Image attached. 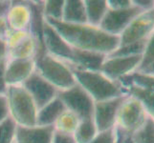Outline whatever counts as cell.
I'll return each instance as SVG.
<instances>
[{
	"instance_id": "4316f807",
	"label": "cell",
	"mask_w": 154,
	"mask_h": 143,
	"mask_svg": "<svg viewBox=\"0 0 154 143\" xmlns=\"http://www.w3.org/2000/svg\"><path fill=\"white\" fill-rule=\"evenodd\" d=\"M17 127L10 116L0 123V143H14Z\"/></svg>"
},
{
	"instance_id": "4fadbf2b",
	"label": "cell",
	"mask_w": 154,
	"mask_h": 143,
	"mask_svg": "<svg viewBox=\"0 0 154 143\" xmlns=\"http://www.w3.org/2000/svg\"><path fill=\"white\" fill-rule=\"evenodd\" d=\"M22 86L27 90L38 109L51 102L58 94L57 90L36 73V72L23 83Z\"/></svg>"
},
{
	"instance_id": "74e56055",
	"label": "cell",
	"mask_w": 154,
	"mask_h": 143,
	"mask_svg": "<svg viewBox=\"0 0 154 143\" xmlns=\"http://www.w3.org/2000/svg\"><path fill=\"white\" fill-rule=\"evenodd\" d=\"M11 1H0V14L7 12Z\"/></svg>"
},
{
	"instance_id": "5b68a950",
	"label": "cell",
	"mask_w": 154,
	"mask_h": 143,
	"mask_svg": "<svg viewBox=\"0 0 154 143\" xmlns=\"http://www.w3.org/2000/svg\"><path fill=\"white\" fill-rule=\"evenodd\" d=\"M147 113L137 98L127 95L117 115L115 130L117 136L130 137V136L144 124Z\"/></svg>"
},
{
	"instance_id": "603a6c76",
	"label": "cell",
	"mask_w": 154,
	"mask_h": 143,
	"mask_svg": "<svg viewBox=\"0 0 154 143\" xmlns=\"http://www.w3.org/2000/svg\"><path fill=\"white\" fill-rule=\"evenodd\" d=\"M118 82L121 84L122 87L135 85L140 88L148 90V91L154 92V75H151V73L135 72L129 76L120 79Z\"/></svg>"
},
{
	"instance_id": "d4e9b609",
	"label": "cell",
	"mask_w": 154,
	"mask_h": 143,
	"mask_svg": "<svg viewBox=\"0 0 154 143\" xmlns=\"http://www.w3.org/2000/svg\"><path fill=\"white\" fill-rule=\"evenodd\" d=\"M130 143H154V118L148 115L139 129L130 136Z\"/></svg>"
},
{
	"instance_id": "cb8c5ba5",
	"label": "cell",
	"mask_w": 154,
	"mask_h": 143,
	"mask_svg": "<svg viewBox=\"0 0 154 143\" xmlns=\"http://www.w3.org/2000/svg\"><path fill=\"white\" fill-rule=\"evenodd\" d=\"M99 133L93 118L81 119L73 135L76 143H88Z\"/></svg>"
},
{
	"instance_id": "f546056e",
	"label": "cell",
	"mask_w": 154,
	"mask_h": 143,
	"mask_svg": "<svg viewBox=\"0 0 154 143\" xmlns=\"http://www.w3.org/2000/svg\"><path fill=\"white\" fill-rule=\"evenodd\" d=\"M117 133L116 130L111 129L104 132H99L97 136L88 143H116Z\"/></svg>"
},
{
	"instance_id": "2e32d148",
	"label": "cell",
	"mask_w": 154,
	"mask_h": 143,
	"mask_svg": "<svg viewBox=\"0 0 154 143\" xmlns=\"http://www.w3.org/2000/svg\"><path fill=\"white\" fill-rule=\"evenodd\" d=\"M54 135L53 127H17L14 143H51Z\"/></svg>"
},
{
	"instance_id": "d6a6232c",
	"label": "cell",
	"mask_w": 154,
	"mask_h": 143,
	"mask_svg": "<svg viewBox=\"0 0 154 143\" xmlns=\"http://www.w3.org/2000/svg\"><path fill=\"white\" fill-rule=\"evenodd\" d=\"M9 118L8 104L5 94H0V123Z\"/></svg>"
},
{
	"instance_id": "1f68e13d",
	"label": "cell",
	"mask_w": 154,
	"mask_h": 143,
	"mask_svg": "<svg viewBox=\"0 0 154 143\" xmlns=\"http://www.w3.org/2000/svg\"><path fill=\"white\" fill-rule=\"evenodd\" d=\"M51 143H76V141L73 136L57 133L54 130V135H53Z\"/></svg>"
},
{
	"instance_id": "836d02e7",
	"label": "cell",
	"mask_w": 154,
	"mask_h": 143,
	"mask_svg": "<svg viewBox=\"0 0 154 143\" xmlns=\"http://www.w3.org/2000/svg\"><path fill=\"white\" fill-rule=\"evenodd\" d=\"M10 27L6 18V13L0 14V38L6 39L8 34L10 33Z\"/></svg>"
},
{
	"instance_id": "ffe728a7",
	"label": "cell",
	"mask_w": 154,
	"mask_h": 143,
	"mask_svg": "<svg viewBox=\"0 0 154 143\" xmlns=\"http://www.w3.org/2000/svg\"><path fill=\"white\" fill-rule=\"evenodd\" d=\"M87 23L99 27L108 10L106 0H83Z\"/></svg>"
},
{
	"instance_id": "5bb4252c",
	"label": "cell",
	"mask_w": 154,
	"mask_h": 143,
	"mask_svg": "<svg viewBox=\"0 0 154 143\" xmlns=\"http://www.w3.org/2000/svg\"><path fill=\"white\" fill-rule=\"evenodd\" d=\"M34 73L35 59H8L5 65V83L7 87L23 85Z\"/></svg>"
},
{
	"instance_id": "8d00e7d4",
	"label": "cell",
	"mask_w": 154,
	"mask_h": 143,
	"mask_svg": "<svg viewBox=\"0 0 154 143\" xmlns=\"http://www.w3.org/2000/svg\"><path fill=\"white\" fill-rule=\"evenodd\" d=\"M5 65H6V62L0 63V94H5L7 90V85L5 83V78H4Z\"/></svg>"
},
{
	"instance_id": "ba28073f",
	"label": "cell",
	"mask_w": 154,
	"mask_h": 143,
	"mask_svg": "<svg viewBox=\"0 0 154 143\" xmlns=\"http://www.w3.org/2000/svg\"><path fill=\"white\" fill-rule=\"evenodd\" d=\"M65 108L75 114L79 119L93 118L94 100L79 85L73 86L57 94Z\"/></svg>"
},
{
	"instance_id": "ab89813d",
	"label": "cell",
	"mask_w": 154,
	"mask_h": 143,
	"mask_svg": "<svg viewBox=\"0 0 154 143\" xmlns=\"http://www.w3.org/2000/svg\"><path fill=\"white\" fill-rule=\"evenodd\" d=\"M153 10H154V8H153Z\"/></svg>"
},
{
	"instance_id": "484cf974",
	"label": "cell",
	"mask_w": 154,
	"mask_h": 143,
	"mask_svg": "<svg viewBox=\"0 0 154 143\" xmlns=\"http://www.w3.org/2000/svg\"><path fill=\"white\" fill-rule=\"evenodd\" d=\"M63 5H64V0H46V1H42V15L46 19L60 21L62 18Z\"/></svg>"
},
{
	"instance_id": "9a60e30c",
	"label": "cell",
	"mask_w": 154,
	"mask_h": 143,
	"mask_svg": "<svg viewBox=\"0 0 154 143\" xmlns=\"http://www.w3.org/2000/svg\"><path fill=\"white\" fill-rule=\"evenodd\" d=\"M6 18L12 31H30L33 20L31 2H12L6 12Z\"/></svg>"
},
{
	"instance_id": "7c38bea8",
	"label": "cell",
	"mask_w": 154,
	"mask_h": 143,
	"mask_svg": "<svg viewBox=\"0 0 154 143\" xmlns=\"http://www.w3.org/2000/svg\"><path fill=\"white\" fill-rule=\"evenodd\" d=\"M42 45L46 54L66 63L71 61L73 49L44 18L42 25Z\"/></svg>"
},
{
	"instance_id": "f1b7e54d",
	"label": "cell",
	"mask_w": 154,
	"mask_h": 143,
	"mask_svg": "<svg viewBox=\"0 0 154 143\" xmlns=\"http://www.w3.org/2000/svg\"><path fill=\"white\" fill-rule=\"evenodd\" d=\"M146 42H139V43L127 45L124 47H119L115 52L109 55L113 56H127V55H143L146 47Z\"/></svg>"
},
{
	"instance_id": "7402d4cb",
	"label": "cell",
	"mask_w": 154,
	"mask_h": 143,
	"mask_svg": "<svg viewBox=\"0 0 154 143\" xmlns=\"http://www.w3.org/2000/svg\"><path fill=\"white\" fill-rule=\"evenodd\" d=\"M79 121H81V119L75 114L66 109L64 112L58 116V118L55 122L53 128L57 133L73 136Z\"/></svg>"
},
{
	"instance_id": "52a82bcc",
	"label": "cell",
	"mask_w": 154,
	"mask_h": 143,
	"mask_svg": "<svg viewBox=\"0 0 154 143\" xmlns=\"http://www.w3.org/2000/svg\"><path fill=\"white\" fill-rule=\"evenodd\" d=\"M154 31V10L141 13L119 36V47L146 42Z\"/></svg>"
},
{
	"instance_id": "277c9868",
	"label": "cell",
	"mask_w": 154,
	"mask_h": 143,
	"mask_svg": "<svg viewBox=\"0 0 154 143\" xmlns=\"http://www.w3.org/2000/svg\"><path fill=\"white\" fill-rule=\"evenodd\" d=\"M35 72L58 92L65 91L76 85L70 66L45 52L35 57Z\"/></svg>"
},
{
	"instance_id": "e0dca14e",
	"label": "cell",
	"mask_w": 154,
	"mask_h": 143,
	"mask_svg": "<svg viewBox=\"0 0 154 143\" xmlns=\"http://www.w3.org/2000/svg\"><path fill=\"white\" fill-rule=\"evenodd\" d=\"M106 56L107 55L98 54V52L73 49L71 61L67 64L81 70L100 72Z\"/></svg>"
},
{
	"instance_id": "ac0fdd59",
	"label": "cell",
	"mask_w": 154,
	"mask_h": 143,
	"mask_svg": "<svg viewBox=\"0 0 154 143\" xmlns=\"http://www.w3.org/2000/svg\"><path fill=\"white\" fill-rule=\"evenodd\" d=\"M66 110L64 104L57 97L51 102L38 109L36 125L43 127H53L57 119Z\"/></svg>"
},
{
	"instance_id": "8fae6325",
	"label": "cell",
	"mask_w": 154,
	"mask_h": 143,
	"mask_svg": "<svg viewBox=\"0 0 154 143\" xmlns=\"http://www.w3.org/2000/svg\"><path fill=\"white\" fill-rule=\"evenodd\" d=\"M127 95L128 94L95 102L93 120L98 132H104L115 128L119 109Z\"/></svg>"
},
{
	"instance_id": "30bf717a",
	"label": "cell",
	"mask_w": 154,
	"mask_h": 143,
	"mask_svg": "<svg viewBox=\"0 0 154 143\" xmlns=\"http://www.w3.org/2000/svg\"><path fill=\"white\" fill-rule=\"evenodd\" d=\"M141 13L143 10L134 4L129 8L122 10L108 9L99 27L111 35L120 36L131 21Z\"/></svg>"
},
{
	"instance_id": "6da1fadb",
	"label": "cell",
	"mask_w": 154,
	"mask_h": 143,
	"mask_svg": "<svg viewBox=\"0 0 154 143\" xmlns=\"http://www.w3.org/2000/svg\"><path fill=\"white\" fill-rule=\"evenodd\" d=\"M44 19L72 49L109 55L119 48V36L105 33L97 26L88 23L68 24L62 21Z\"/></svg>"
},
{
	"instance_id": "7a4b0ae2",
	"label": "cell",
	"mask_w": 154,
	"mask_h": 143,
	"mask_svg": "<svg viewBox=\"0 0 154 143\" xmlns=\"http://www.w3.org/2000/svg\"><path fill=\"white\" fill-rule=\"evenodd\" d=\"M70 68L76 84L94 100V102L103 101L126 94L118 81L108 78L102 72L81 70L71 66Z\"/></svg>"
},
{
	"instance_id": "9c48e42d",
	"label": "cell",
	"mask_w": 154,
	"mask_h": 143,
	"mask_svg": "<svg viewBox=\"0 0 154 143\" xmlns=\"http://www.w3.org/2000/svg\"><path fill=\"white\" fill-rule=\"evenodd\" d=\"M142 58V55L127 56L107 55L103 63L100 72L112 80L119 81L123 77L139 70Z\"/></svg>"
},
{
	"instance_id": "3957f363",
	"label": "cell",
	"mask_w": 154,
	"mask_h": 143,
	"mask_svg": "<svg viewBox=\"0 0 154 143\" xmlns=\"http://www.w3.org/2000/svg\"><path fill=\"white\" fill-rule=\"evenodd\" d=\"M6 99L9 116L17 126L32 127L36 125L38 108L30 94L22 85L7 87Z\"/></svg>"
},
{
	"instance_id": "44dd1931",
	"label": "cell",
	"mask_w": 154,
	"mask_h": 143,
	"mask_svg": "<svg viewBox=\"0 0 154 143\" xmlns=\"http://www.w3.org/2000/svg\"><path fill=\"white\" fill-rule=\"evenodd\" d=\"M126 94L137 98L144 106L147 115L154 118V92L140 88L135 85L123 87Z\"/></svg>"
},
{
	"instance_id": "e575fe53",
	"label": "cell",
	"mask_w": 154,
	"mask_h": 143,
	"mask_svg": "<svg viewBox=\"0 0 154 143\" xmlns=\"http://www.w3.org/2000/svg\"><path fill=\"white\" fill-rule=\"evenodd\" d=\"M132 2L143 12L153 10L154 8V0H132Z\"/></svg>"
},
{
	"instance_id": "8992f818",
	"label": "cell",
	"mask_w": 154,
	"mask_h": 143,
	"mask_svg": "<svg viewBox=\"0 0 154 143\" xmlns=\"http://www.w3.org/2000/svg\"><path fill=\"white\" fill-rule=\"evenodd\" d=\"M8 59H35L39 52L38 41L31 31H10L7 37Z\"/></svg>"
},
{
	"instance_id": "60d3db41",
	"label": "cell",
	"mask_w": 154,
	"mask_h": 143,
	"mask_svg": "<svg viewBox=\"0 0 154 143\" xmlns=\"http://www.w3.org/2000/svg\"><path fill=\"white\" fill-rule=\"evenodd\" d=\"M153 75H154V73H153Z\"/></svg>"
},
{
	"instance_id": "83f0119b",
	"label": "cell",
	"mask_w": 154,
	"mask_h": 143,
	"mask_svg": "<svg viewBox=\"0 0 154 143\" xmlns=\"http://www.w3.org/2000/svg\"><path fill=\"white\" fill-rule=\"evenodd\" d=\"M142 56L141 65L137 72H145L149 67L154 65V31L146 41Z\"/></svg>"
},
{
	"instance_id": "4dcf8cb0",
	"label": "cell",
	"mask_w": 154,
	"mask_h": 143,
	"mask_svg": "<svg viewBox=\"0 0 154 143\" xmlns=\"http://www.w3.org/2000/svg\"><path fill=\"white\" fill-rule=\"evenodd\" d=\"M109 10H122L131 7L132 0H106Z\"/></svg>"
},
{
	"instance_id": "d6986e66",
	"label": "cell",
	"mask_w": 154,
	"mask_h": 143,
	"mask_svg": "<svg viewBox=\"0 0 154 143\" xmlns=\"http://www.w3.org/2000/svg\"><path fill=\"white\" fill-rule=\"evenodd\" d=\"M60 21L68 24L87 23L83 0H64Z\"/></svg>"
},
{
	"instance_id": "f35d334b",
	"label": "cell",
	"mask_w": 154,
	"mask_h": 143,
	"mask_svg": "<svg viewBox=\"0 0 154 143\" xmlns=\"http://www.w3.org/2000/svg\"><path fill=\"white\" fill-rule=\"evenodd\" d=\"M116 143H119V142H118V141H117V142H116Z\"/></svg>"
},
{
	"instance_id": "d590c367",
	"label": "cell",
	"mask_w": 154,
	"mask_h": 143,
	"mask_svg": "<svg viewBox=\"0 0 154 143\" xmlns=\"http://www.w3.org/2000/svg\"><path fill=\"white\" fill-rule=\"evenodd\" d=\"M9 58V49L7 41L4 38H0V63L7 62Z\"/></svg>"
}]
</instances>
